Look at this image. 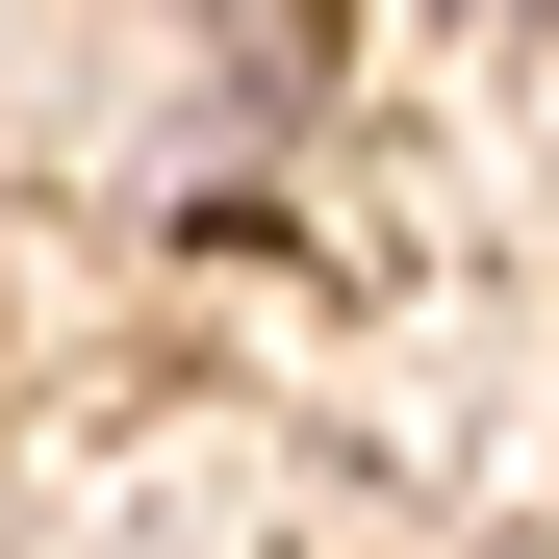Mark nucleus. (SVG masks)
Wrapping results in <instances>:
<instances>
[{
    "instance_id": "obj_1",
    "label": "nucleus",
    "mask_w": 559,
    "mask_h": 559,
    "mask_svg": "<svg viewBox=\"0 0 559 559\" xmlns=\"http://www.w3.org/2000/svg\"><path fill=\"white\" fill-rule=\"evenodd\" d=\"M457 26H509V0H457Z\"/></svg>"
}]
</instances>
